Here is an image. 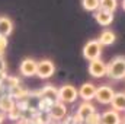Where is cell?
<instances>
[{"label": "cell", "instance_id": "obj_5", "mask_svg": "<svg viewBox=\"0 0 125 124\" xmlns=\"http://www.w3.org/2000/svg\"><path fill=\"white\" fill-rule=\"evenodd\" d=\"M55 73V64L48 60L44 59L41 62H38V67H36V76L41 79H50L52 74Z\"/></svg>", "mask_w": 125, "mask_h": 124}, {"label": "cell", "instance_id": "obj_3", "mask_svg": "<svg viewBox=\"0 0 125 124\" xmlns=\"http://www.w3.org/2000/svg\"><path fill=\"white\" fill-rule=\"evenodd\" d=\"M79 98V89L70 83L62 85L58 89V101H61L64 104H73L76 102Z\"/></svg>", "mask_w": 125, "mask_h": 124}, {"label": "cell", "instance_id": "obj_26", "mask_svg": "<svg viewBox=\"0 0 125 124\" xmlns=\"http://www.w3.org/2000/svg\"><path fill=\"white\" fill-rule=\"evenodd\" d=\"M121 124H125V117L122 118V123H121Z\"/></svg>", "mask_w": 125, "mask_h": 124}, {"label": "cell", "instance_id": "obj_12", "mask_svg": "<svg viewBox=\"0 0 125 124\" xmlns=\"http://www.w3.org/2000/svg\"><path fill=\"white\" fill-rule=\"evenodd\" d=\"M94 19L99 25L102 26H109L114 21V13L112 12H108V10H103V9H97L94 12Z\"/></svg>", "mask_w": 125, "mask_h": 124}, {"label": "cell", "instance_id": "obj_22", "mask_svg": "<svg viewBox=\"0 0 125 124\" xmlns=\"http://www.w3.org/2000/svg\"><path fill=\"white\" fill-rule=\"evenodd\" d=\"M6 48H7V37L0 35V56H4Z\"/></svg>", "mask_w": 125, "mask_h": 124}, {"label": "cell", "instance_id": "obj_2", "mask_svg": "<svg viewBox=\"0 0 125 124\" xmlns=\"http://www.w3.org/2000/svg\"><path fill=\"white\" fill-rule=\"evenodd\" d=\"M102 56V44L97 39H90L83 47V57L87 62H92L96 59H100Z\"/></svg>", "mask_w": 125, "mask_h": 124}, {"label": "cell", "instance_id": "obj_17", "mask_svg": "<svg viewBox=\"0 0 125 124\" xmlns=\"http://www.w3.org/2000/svg\"><path fill=\"white\" fill-rule=\"evenodd\" d=\"M111 107H112V110H115L118 112L125 111V92H115L112 102H111Z\"/></svg>", "mask_w": 125, "mask_h": 124}, {"label": "cell", "instance_id": "obj_18", "mask_svg": "<svg viewBox=\"0 0 125 124\" xmlns=\"http://www.w3.org/2000/svg\"><path fill=\"white\" fill-rule=\"evenodd\" d=\"M118 7V0H100L99 1V9L108 10V12H115Z\"/></svg>", "mask_w": 125, "mask_h": 124}, {"label": "cell", "instance_id": "obj_1", "mask_svg": "<svg viewBox=\"0 0 125 124\" xmlns=\"http://www.w3.org/2000/svg\"><path fill=\"white\" fill-rule=\"evenodd\" d=\"M106 76L112 80L125 79V57L116 56L106 64Z\"/></svg>", "mask_w": 125, "mask_h": 124}, {"label": "cell", "instance_id": "obj_24", "mask_svg": "<svg viewBox=\"0 0 125 124\" xmlns=\"http://www.w3.org/2000/svg\"><path fill=\"white\" fill-rule=\"evenodd\" d=\"M4 120H6V114L0 110V124H3V121H4Z\"/></svg>", "mask_w": 125, "mask_h": 124}, {"label": "cell", "instance_id": "obj_9", "mask_svg": "<svg viewBox=\"0 0 125 124\" xmlns=\"http://www.w3.org/2000/svg\"><path fill=\"white\" fill-rule=\"evenodd\" d=\"M122 117L115 110H106L100 114V124H121Z\"/></svg>", "mask_w": 125, "mask_h": 124}, {"label": "cell", "instance_id": "obj_20", "mask_svg": "<svg viewBox=\"0 0 125 124\" xmlns=\"http://www.w3.org/2000/svg\"><path fill=\"white\" fill-rule=\"evenodd\" d=\"M6 118H9V120H12V121H18L19 118H22V110H21L18 105H15V107L6 114Z\"/></svg>", "mask_w": 125, "mask_h": 124}, {"label": "cell", "instance_id": "obj_10", "mask_svg": "<svg viewBox=\"0 0 125 124\" xmlns=\"http://www.w3.org/2000/svg\"><path fill=\"white\" fill-rule=\"evenodd\" d=\"M96 85L92 82H86L79 88V98H82L83 101H92L94 99V93H96Z\"/></svg>", "mask_w": 125, "mask_h": 124}, {"label": "cell", "instance_id": "obj_7", "mask_svg": "<svg viewBox=\"0 0 125 124\" xmlns=\"http://www.w3.org/2000/svg\"><path fill=\"white\" fill-rule=\"evenodd\" d=\"M89 74L94 79H100L103 76H106V63L100 59H96L89 62Z\"/></svg>", "mask_w": 125, "mask_h": 124}, {"label": "cell", "instance_id": "obj_15", "mask_svg": "<svg viewBox=\"0 0 125 124\" xmlns=\"http://www.w3.org/2000/svg\"><path fill=\"white\" fill-rule=\"evenodd\" d=\"M13 21L7 16H0V35L3 37H9L13 32Z\"/></svg>", "mask_w": 125, "mask_h": 124}, {"label": "cell", "instance_id": "obj_11", "mask_svg": "<svg viewBox=\"0 0 125 124\" xmlns=\"http://www.w3.org/2000/svg\"><path fill=\"white\" fill-rule=\"evenodd\" d=\"M39 98H45L51 102H57L58 101V89L54 86V85H45L42 89L36 91Z\"/></svg>", "mask_w": 125, "mask_h": 124}, {"label": "cell", "instance_id": "obj_25", "mask_svg": "<svg viewBox=\"0 0 125 124\" xmlns=\"http://www.w3.org/2000/svg\"><path fill=\"white\" fill-rule=\"evenodd\" d=\"M122 9L125 10V0H122Z\"/></svg>", "mask_w": 125, "mask_h": 124}, {"label": "cell", "instance_id": "obj_6", "mask_svg": "<svg viewBox=\"0 0 125 124\" xmlns=\"http://www.w3.org/2000/svg\"><path fill=\"white\" fill-rule=\"evenodd\" d=\"M48 114H50V117H51L54 121H61V120H64V118L67 117V114H68L67 104H64V102H61V101L54 102V104L51 105Z\"/></svg>", "mask_w": 125, "mask_h": 124}, {"label": "cell", "instance_id": "obj_23", "mask_svg": "<svg viewBox=\"0 0 125 124\" xmlns=\"http://www.w3.org/2000/svg\"><path fill=\"white\" fill-rule=\"evenodd\" d=\"M0 72H6V62H4L3 56H0Z\"/></svg>", "mask_w": 125, "mask_h": 124}, {"label": "cell", "instance_id": "obj_13", "mask_svg": "<svg viewBox=\"0 0 125 124\" xmlns=\"http://www.w3.org/2000/svg\"><path fill=\"white\" fill-rule=\"evenodd\" d=\"M15 105H16V99H15L10 93H3V95H0V110H1L4 114H7Z\"/></svg>", "mask_w": 125, "mask_h": 124}, {"label": "cell", "instance_id": "obj_21", "mask_svg": "<svg viewBox=\"0 0 125 124\" xmlns=\"http://www.w3.org/2000/svg\"><path fill=\"white\" fill-rule=\"evenodd\" d=\"M84 124H100V114L97 111L92 112L86 120H84Z\"/></svg>", "mask_w": 125, "mask_h": 124}, {"label": "cell", "instance_id": "obj_16", "mask_svg": "<svg viewBox=\"0 0 125 124\" xmlns=\"http://www.w3.org/2000/svg\"><path fill=\"white\" fill-rule=\"evenodd\" d=\"M96 111V108H94L93 105L90 104V101H83L80 105H79V108H77V115L80 117V118H83V120H86L92 112Z\"/></svg>", "mask_w": 125, "mask_h": 124}, {"label": "cell", "instance_id": "obj_8", "mask_svg": "<svg viewBox=\"0 0 125 124\" xmlns=\"http://www.w3.org/2000/svg\"><path fill=\"white\" fill-rule=\"evenodd\" d=\"M36 67H38V62L33 60L31 57L28 59H23L21 64H19V73L25 77H31L36 74Z\"/></svg>", "mask_w": 125, "mask_h": 124}, {"label": "cell", "instance_id": "obj_27", "mask_svg": "<svg viewBox=\"0 0 125 124\" xmlns=\"http://www.w3.org/2000/svg\"><path fill=\"white\" fill-rule=\"evenodd\" d=\"M124 112H125V111H124Z\"/></svg>", "mask_w": 125, "mask_h": 124}, {"label": "cell", "instance_id": "obj_4", "mask_svg": "<svg viewBox=\"0 0 125 124\" xmlns=\"http://www.w3.org/2000/svg\"><path fill=\"white\" fill-rule=\"evenodd\" d=\"M115 95V91L112 86L109 85H100L96 88V93H94V99L102 104V105H111L112 98Z\"/></svg>", "mask_w": 125, "mask_h": 124}, {"label": "cell", "instance_id": "obj_19", "mask_svg": "<svg viewBox=\"0 0 125 124\" xmlns=\"http://www.w3.org/2000/svg\"><path fill=\"white\" fill-rule=\"evenodd\" d=\"M99 1L100 0H82V6L87 12H96L99 9Z\"/></svg>", "mask_w": 125, "mask_h": 124}, {"label": "cell", "instance_id": "obj_14", "mask_svg": "<svg viewBox=\"0 0 125 124\" xmlns=\"http://www.w3.org/2000/svg\"><path fill=\"white\" fill-rule=\"evenodd\" d=\"M97 41L102 44V47H108V45H112L116 41V35H115V32L111 31V29H105V31L100 32Z\"/></svg>", "mask_w": 125, "mask_h": 124}]
</instances>
